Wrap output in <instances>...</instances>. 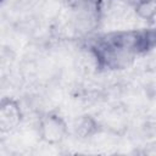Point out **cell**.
<instances>
[{
	"instance_id": "4",
	"label": "cell",
	"mask_w": 156,
	"mask_h": 156,
	"mask_svg": "<svg viewBox=\"0 0 156 156\" xmlns=\"http://www.w3.org/2000/svg\"><path fill=\"white\" fill-rule=\"evenodd\" d=\"M22 112L18 102L13 99L5 98L0 105V129L2 133L10 132L21 122Z\"/></svg>"
},
{
	"instance_id": "1",
	"label": "cell",
	"mask_w": 156,
	"mask_h": 156,
	"mask_svg": "<svg viewBox=\"0 0 156 156\" xmlns=\"http://www.w3.org/2000/svg\"><path fill=\"white\" fill-rule=\"evenodd\" d=\"M156 46V27L95 35L88 48L100 69H123Z\"/></svg>"
},
{
	"instance_id": "5",
	"label": "cell",
	"mask_w": 156,
	"mask_h": 156,
	"mask_svg": "<svg viewBox=\"0 0 156 156\" xmlns=\"http://www.w3.org/2000/svg\"><path fill=\"white\" fill-rule=\"evenodd\" d=\"M134 10L138 17L151 22L156 16V0H138Z\"/></svg>"
},
{
	"instance_id": "6",
	"label": "cell",
	"mask_w": 156,
	"mask_h": 156,
	"mask_svg": "<svg viewBox=\"0 0 156 156\" xmlns=\"http://www.w3.org/2000/svg\"><path fill=\"white\" fill-rule=\"evenodd\" d=\"M96 132H98V122L90 116L82 117L76 127V133L82 138L91 136Z\"/></svg>"
},
{
	"instance_id": "2",
	"label": "cell",
	"mask_w": 156,
	"mask_h": 156,
	"mask_svg": "<svg viewBox=\"0 0 156 156\" xmlns=\"http://www.w3.org/2000/svg\"><path fill=\"white\" fill-rule=\"evenodd\" d=\"M101 0H77L73 5L76 28L83 33L93 32L101 20Z\"/></svg>"
},
{
	"instance_id": "3",
	"label": "cell",
	"mask_w": 156,
	"mask_h": 156,
	"mask_svg": "<svg viewBox=\"0 0 156 156\" xmlns=\"http://www.w3.org/2000/svg\"><path fill=\"white\" fill-rule=\"evenodd\" d=\"M68 133V127L65 119L55 113L49 112L44 115L39 123V134L41 139L48 144L61 143Z\"/></svg>"
}]
</instances>
